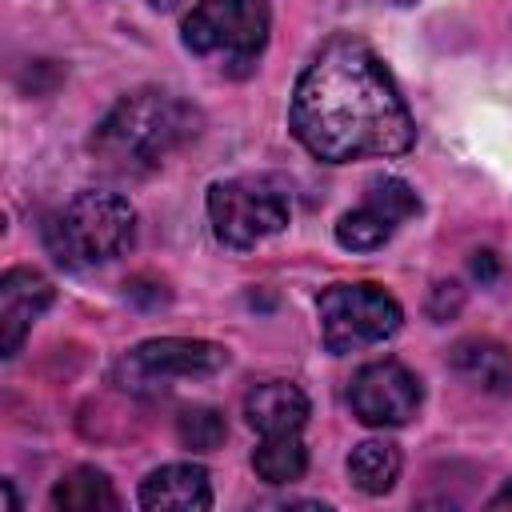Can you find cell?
I'll list each match as a JSON object with an SVG mask.
<instances>
[{
  "mask_svg": "<svg viewBox=\"0 0 512 512\" xmlns=\"http://www.w3.org/2000/svg\"><path fill=\"white\" fill-rule=\"evenodd\" d=\"M288 128L324 164L404 156L416 144V124L392 72L356 36H332L308 60L292 88Z\"/></svg>",
  "mask_w": 512,
  "mask_h": 512,
  "instance_id": "6da1fadb",
  "label": "cell"
},
{
  "mask_svg": "<svg viewBox=\"0 0 512 512\" xmlns=\"http://www.w3.org/2000/svg\"><path fill=\"white\" fill-rule=\"evenodd\" d=\"M200 132V112L160 88L120 96L92 132L96 160L116 176H144L160 168Z\"/></svg>",
  "mask_w": 512,
  "mask_h": 512,
  "instance_id": "7a4b0ae2",
  "label": "cell"
},
{
  "mask_svg": "<svg viewBox=\"0 0 512 512\" xmlns=\"http://www.w3.org/2000/svg\"><path fill=\"white\" fill-rule=\"evenodd\" d=\"M136 240V208L120 192H76L44 224V248L60 268H96L124 256Z\"/></svg>",
  "mask_w": 512,
  "mask_h": 512,
  "instance_id": "3957f363",
  "label": "cell"
},
{
  "mask_svg": "<svg viewBox=\"0 0 512 512\" xmlns=\"http://www.w3.org/2000/svg\"><path fill=\"white\" fill-rule=\"evenodd\" d=\"M208 220H212V232H216L220 244L252 248V244H260V240H268V236L288 228L292 200L268 176L216 180L208 188Z\"/></svg>",
  "mask_w": 512,
  "mask_h": 512,
  "instance_id": "277c9868",
  "label": "cell"
},
{
  "mask_svg": "<svg viewBox=\"0 0 512 512\" xmlns=\"http://www.w3.org/2000/svg\"><path fill=\"white\" fill-rule=\"evenodd\" d=\"M268 4L264 0H196L184 16V48L196 56H216L236 68H252L268 44Z\"/></svg>",
  "mask_w": 512,
  "mask_h": 512,
  "instance_id": "5b68a950",
  "label": "cell"
},
{
  "mask_svg": "<svg viewBox=\"0 0 512 512\" xmlns=\"http://www.w3.org/2000/svg\"><path fill=\"white\" fill-rule=\"evenodd\" d=\"M320 340L332 356L360 352L400 332L404 312L380 284H332L320 292Z\"/></svg>",
  "mask_w": 512,
  "mask_h": 512,
  "instance_id": "8992f818",
  "label": "cell"
},
{
  "mask_svg": "<svg viewBox=\"0 0 512 512\" xmlns=\"http://www.w3.org/2000/svg\"><path fill=\"white\" fill-rule=\"evenodd\" d=\"M228 364V352L212 340H188V336H160L136 344L116 376L128 392H164L172 380H192V376H212Z\"/></svg>",
  "mask_w": 512,
  "mask_h": 512,
  "instance_id": "52a82bcc",
  "label": "cell"
},
{
  "mask_svg": "<svg viewBox=\"0 0 512 512\" xmlns=\"http://www.w3.org/2000/svg\"><path fill=\"white\" fill-rule=\"evenodd\" d=\"M424 388L400 360H372L348 384L352 416L368 428H400L420 412Z\"/></svg>",
  "mask_w": 512,
  "mask_h": 512,
  "instance_id": "ba28073f",
  "label": "cell"
},
{
  "mask_svg": "<svg viewBox=\"0 0 512 512\" xmlns=\"http://www.w3.org/2000/svg\"><path fill=\"white\" fill-rule=\"evenodd\" d=\"M416 212H420V196L400 176H380L368 184L364 204L336 220V244L348 252H372L396 232L400 220Z\"/></svg>",
  "mask_w": 512,
  "mask_h": 512,
  "instance_id": "9c48e42d",
  "label": "cell"
},
{
  "mask_svg": "<svg viewBox=\"0 0 512 512\" xmlns=\"http://www.w3.org/2000/svg\"><path fill=\"white\" fill-rule=\"evenodd\" d=\"M56 288L36 268H8L0 276V352L16 356L32 324L48 312Z\"/></svg>",
  "mask_w": 512,
  "mask_h": 512,
  "instance_id": "30bf717a",
  "label": "cell"
},
{
  "mask_svg": "<svg viewBox=\"0 0 512 512\" xmlns=\"http://www.w3.org/2000/svg\"><path fill=\"white\" fill-rule=\"evenodd\" d=\"M140 508L148 512H208L212 508V484L200 464H164L148 472L140 484Z\"/></svg>",
  "mask_w": 512,
  "mask_h": 512,
  "instance_id": "8fae6325",
  "label": "cell"
},
{
  "mask_svg": "<svg viewBox=\"0 0 512 512\" xmlns=\"http://www.w3.org/2000/svg\"><path fill=\"white\" fill-rule=\"evenodd\" d=\"M244 416L260 436L300 432L308 424V396L292 380H264L252 384L244 396Z\"/></svg>",
  "mask_w": 512,
  "mask_h": 512,
  "instance_id": "7c38bea8",
  "label": "cell"
},
{
  "mask_svg": "<svg viewBox=\"0 0 512 512\" xmlns=\"http://www.w3.org/2000/svg\"><path fill=\"white\" fill-rule=\"evenodd\" d=\"M448 364L464 384H472L480 392H492V396H508L512 392V352L500 340L464 336V340L452 344Z\"/></svg>",
  "mask_w": 512,
  "mask_h": 512,
  "instance_id": "4fadbf2b",
  "label": "cell"
},
{
  "mask_svg": "<svg viewBox=\"0 0 512 512\" xmlns=\"http://www.w3.org/2000/svg\"><path fill=\"white\" fill-rule=\"evenodd\" d=\"M52 504L60 512H116L120 508V496L112 488V480L100 472V468H72L56 480L52 488Z\"/></svg>",
  "mask_w": 512,
  "mask_h": 512,
  "instance_id": "5bb4252c",
  "label": "cell"
},
{
  "mask_svg": "<svg viewBox=\"0 0 512 512\" xmlns=\"http://www.w3.org/2000/svg\"><path fill=\"white\" fill-rule=\"evenodd\" d=\"M400 464L404 460H400V448L392 440H364L348 452V476L368 496H384L396 484Z\"/></svg>",
  "mask_w": 512,
  "mask_h": 512,
  "instance_id": "9a60e30c",
  "label": "cell"
},
{
  "mask_svg": "<svg viewBox=\"0 0 512 512\" xmlns=\"http://www.w3.org/2000/svg\"><path fill=\"white\" fill-rule=\"evenodd\" d=\"M252 468L268 484H292L308 468V448L300 444V432L284 436H260V448L252 452Z\"/></svg>",
  "mask_w": 512,
  "mask_h": 512,
  "instance_id": "2e32d148",
  "label": "cell"
},
{
  "mask_svg": "<svg viewBox=\"0 0 512 512\" xmlns=\"http://www.w3.org/2000/svg\"><path fill=\"white\" fill-rule=\"evenodd\" d=\"M176 436L192 452H212V448L224 444L228 424H224V416L216 408H184L180 420H176Z\"/></svg>",
  "mask_w": 512,
  "mask_h": 512,
  "instance_id": "e0dca14e",
  "label": "cell"
},
{
  "mask_svg": "<svg viewBox=\"0 0 512 512\" xmlns=\"http://www.w3.org/2000/svg\"><path fill=\"white\" fill-rule=\"evenodd\" d=\"M460 300H464L460 284H436V288H432V300H428V312H432L436 320H448V316L460 308Z\"/></svg>",
  "mask_w": 512,
  "mask_h": 512,
  "instance_id": "ac0fdd59",
  "label": "cell"
},
{
  "mask_svg": "<svg viewBox=\"0 0 512 512\" xmlns=\"http://www.w3.org/2000/svg\"><path fill=\"white\" fill-rule=\"evenodd\" d=\"M472 272H476L480 284H492V280H496V256H492V252H476Z\"/></svg>",
  "mask_w": 512,
  "mask_h": 512,
  "instance_id": "d6986e66",
  "label": "cell"
},
{
  "mask_svg": "<svg viewBox=\"0 0 512 512\" xmlns=\"http://www.w3.org/2000/svg\"><path fill=\"white\" fill-rule=\"evenodd\" d=\"M508 504H512V480H508V484L488 500V508H508Z\"/></svg>",
  "mask_w": 512,
  "mask_h": 512,
  "instance_id": "ffe728a7",
  "label": "cell"
},
{
  "mask_svg": "<svg viewBox=\"0 0 512 512\" xmlns=\"http://www.w3.org/2000/svg\"><path fill=\"white\" fill-rule=\"evenodd\" d=\"M148 4H152V8H160V12H172L180 0H148Z\"/></svg>",
  "mask_w": 512,
  "mask_h": 512,
  "instance_id": "44dd1931",
  "label": "cell"
},
{
  "mask_svg": "<svg viewBox=\"0 0 512 512\" xmlns=\"http://www.w3.org/2000/svg\"><path fill=\"white\" fill-rule=\"evenodd\" d=\"M384 4H412V0H384Z\"/></svg>",
  "mask_w": 512,
  "mask_h": 512,
  "instance_id": "7402d4cb",
  "label": "cell"
}]
</instances>
